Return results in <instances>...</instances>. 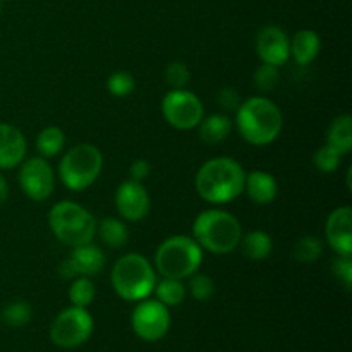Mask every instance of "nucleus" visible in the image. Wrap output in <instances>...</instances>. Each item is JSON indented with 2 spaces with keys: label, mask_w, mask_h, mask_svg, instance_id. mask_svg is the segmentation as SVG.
Segmentation results:
<instances>
[{
  "label": "nucleus",
  "mask_w": 352,
  "mask_h": 352,
  "mask_svg": "<svg viewBox=\"0 0 352 352\" xmlns=\"http://www.w3.org/2000/svg\"><path fill=\"white\" fill-rule=\"evenodd\" d=\"M246 170L230 157H215L199 167L195 179L196 192L212 205H226L244 192Z\"/></svg>",
  "instance_id": "nucleus-1"
},
{
  "label": "nucleus",
  "mask_w": 352,
  "mask_h": 352,
  "mask_svg": "<svg viewBox=\"0 0 352 352\" xmlns=\"http://www.w3.org/2000/svg\"><path fill=\"white\" fill-rule=\"evenodd\" d=\"M236 129L253 146L272 144L282 133L284 116L277 103L267 96H251L236 110Z\"/></svg>",
  "instance_id": "nucleus-2"
},
{
  "label": "nucleus",
  "mask_w": 352,
  "mask_h": 352,
  "mask_svg": "<svg viewBox=\"0 0 352 352\" xmlns=\"http://www.w3.org/2000/svg\"><path fill=\"white\" fill-rule=\"evenodd\" d=\"M241 237L243 227L239 220L226 210H205L192 222V239L208 253H232L239 246Z\"/></svg>",
  "instance_id": "nucleus-3"
},
{
  "label": "nucleus",
  "mask_w": 352,
  "mask_h": 352,
  "mask_svg": "<svg viewBox=\"0 0 352 352\" xmlns=\"http://www.w3.org/2000/svg\"><path fill=\"white\" fill-rule=\"evenodd\" d=\"M110 282L119 298L129 302H140L153 294L157 270L140 253H127L113 263Z\"/></svg>",
  "instance_id": "nucleus-4"
},
{
  "label": "nucleus",
  "mask_w": 352,
  "mask_h": 352,
  "mask_svg": "<svg viewBox=\"0 0 352 352\" xmlns=\"http://www.w3.org/2000/svg\"><path fill=\"white\" fill-rule=\"evenodd\" d=\"M203 263V250L192 237L170 236L155 251V270L162 277L184 278L191 277Z\"/></svg>",
  "instance_id": "nucleus-5"
},
{
  "label": "nucleus",
  "mask_w": 352,
  "mask_h": 352,
  "mask_svg": "<svg viewBox=\"0 0 352 352\" xmlns=\"http://www.w3.org/2000/svg\"><path fill=\"white\" fill-rule=\"evenodd\" d=\"M48 226L62 244L71 248L91 243L96 236L95 217L74 201L55 203L48 213Z\"/></svg>",
  "instance_id": "nucleus-6"
},
{
  "label": "nucleus",
  "mask_w": 352,
  "mask_h": 352,
  "mask_svg": "<svg viewBox=\"0 0 352 352\" xmlns=\"http://www.w3.org/2000/svg\"><path fill=\"white\" fill-rule=\"evenodd\" d=\"M103 168V155L95 144L81 143L67 150L58 164V175L71 191H85L95 184Z\"/></svg>",
  "instance_id": "nucleus-7"
},
{
  "label": "nucleus",
  "mask_w": 352,
  "mask_h": 352,
  "mask_svg": "<svg viewBox=\"0 0 352 352\" xmlns=\"http://www.w3.org/2000/svg\"><path fill=\"white\" fill-rule=\"evenodd\" d=\"M95 320L88 308L71 306L55 316L50 327V340L60 349H74L91 337Z\"/></svg>",
  "instance_id": "nucleus-8"
},
{
  "label": "nucleus",
  "mask_w": 352,
  "mask_h": 352,
  "mask_svg": "<svg viewBox=\"0 0 352 352\" xmlns=\"http://www.w3.org/2000/svg\"><path fill=\"white\" fill-rule=\"evenodd\" d=\"M162 113L172 127L189 131L198 127L205 117V109L198 96L189 89H170L162 100Z\"/></svg>",
  "instance_id": "nucleus-9"
},
{
  "label": "nucleus",
  "mask_w": 352,
  "mask_h": 352,
  "mask_svg": "<svg viewBox=\"0 0 352 352\" xmlns=\"http://www.w3.org/2000/svg\"><path fill=\"white\" fill-rule=\"evenodd\" d=\"M170 311L158 299H143L131 315L134 333L144 342H158L170 330Z\"/></svg>",
  "instance_id": "nucleus-10"
},
{
  "label": "nucleus",
  "mask_w": 352,
  "mask_h": 352,
  "mask_svg": "<svg viewBox=\"0 0 352 352\" xmlns=\"http://www.w3.org/2000/svg\"><path fill=\"white\" fill-rule=\"evenodd\" d=\"M21 189L33 201H45L52 196L55 188L54 168L43 157H33L21 162L17 174Z\"/></svg>",
  "instance_id": "nucleus-11"
},
{
  "label": "nucleus",
  "mask_w": 352,
  "mask_h": 352,
  "mask_svg": "<svg viewBox=\"0 0 352 352\" xmlns=\"http://www.w3.org/2000/svg\"><path fill=\"white\" fill-rule=\"evenodd\" d=\"M105 267V256L98 246L91 243L72 248L71 256L58 265V277L74 280L78 277H95Z\"/></svg>",
  "instance_id": "nucleus-12"
},
{
  "label": "nucleus",
  "mask_w": 352,
  "mask_h": 352,
  "mask_svg": "<svg viewBox=\"0 0 352 352\" xmlns=\"http://www.w3.org/2000/svg\"><path fill=\"white\" fill-rule=\"evenodd\" d=\"M113 201L119 215L127 222H141L150 213V195L144 189L143 182L131 181V179L124 181L117 188Z\"/></svg>",
  "instance_id": "nucleus-13"
},
{
  "label": "nucleus",
  "mask_w": 352,
  "mask_h": 352,
  "mask_svg": "<svg viewBox=\"0 0 352 352\" xmlns=\"http://www.w3.org/2000/svg\"><path fill=\"white\" fill-rule=\"evenodd\" d=\"M256 52L263 64L280 67L291 58V40L282 28L268 24L258 31Z\"/></svg>",
  "instance_id": "nucleus-14"
},
{
  "label": "nucleus",
  "mask_w": 352,
  "mask_h": 352,
  "mask_svg": "<svg viewBox=\"0 0 352 352\" xmlns=\"http://www.w3.org/2000/svg\"><path fill=\"white\" fill-rule=\"evenodd\" d=\"M327 243L337 254H352V208L339 206L329 215L325 223Z\"/></svg>",
  "instance_id": "nucleus-15"
},
{
  "label": "nucleus",
  "mask_w": 352,
  "mask_h": 352,
  "mask_svg": "<svg viewBox=\"0 0 352 352\" xmlns=\"http://www.w3.org/2000/svg\"><path fill=\"white\" fill-rule=\"evenodd\" d=\"M28 143L23 131L12 124L0 122V170H10L26 158Z\"/></svg>",
  "instance_id": "nucleus-16"
},
{
  "label": "nucleus",
  "mask_w": 352,
  "mask_h": 352,
  "mask_svg": "<svg viewBox=\"0 0 352 352\" xmlns=\"http://www.w3.org/2000/svg\"><path fill=\"white\" fill-rule=\"evenodd\" d=\"M244 191H246L248 198L254 205H270V203H274L277 199L278 182L270 172L253 170L250 174H246V179H244Z\"/></svg>",
  "instance_id": "nucleus-17"
},
{
  "label": "nucleus",
  "mask_w": 352,
  "mask_h": 352,
  "mask_svg": "<svg viewBox=\"0 0 352 352\" xmlns=\"http://www.w3.org/2000/svg\"><path fill=\"white\" fill-rule=\"evenodd\" d=\"M322 50L320 36L311 30H301L291 40V57L298 65H308L318 57Z\"/></svg>",
  "instance_id": "nucleus-18"
},
{
  "label": "nucleus",
  "mask_w": 352,
  "mask_h": 352,
  "mask_svg": "<svg viewBox=\"0 0 352 352\" xmlns=\"http://www.w3.org/2000/svg\"><path fill=\"white\" fill-rule=\"evenodd\" d=\"M234 122L226 113H212L208 117H203L198 124L199 140L206 144H219L229 138L232 133Z\"/></svg>",
  "instance_id": "nucleus-19"
},
{
  "label": "nucleus",
  "mask_w": 352,
  "mask_h": 352,
  "mask_svg": "<svg viewBox=\"0 0 352 352\" xmlns=\"http://www.w3.org/2000/svg\"><path fill=\"white\" fill-rule=\"evenodd\" d=\"M327 144L340 155H349L352 151V117L349 113L336 117L327 129Z\"/></svg>",
  "instance_id": "nucleus-20"
},
{
  "label": "nucleus",
  "mask_w": 352,
  "mask_h": 352,
  "mask_svg": "<svg viewBox=\"0 0 352 352\" xmlns=\"http://www.w3.org/2000/svg\"><path fill=\"white\" fill-rule=\"evenodd\" d=\"M241 246H243V253L251 261H263L274 251V241H272L270 234L265 230H251V232L244 234L241 237Z\"/></svg>",
  "instance_id": "nucleus-21"
},
{
  "label": "nucleus",
  "mask_w": 352,
  "mask_h": 352,
  "mask_svg": "<svg viewBox=\"0 0 352 352\" xmlns=\"http://www.w3.org/2000/svg\"><path fill=\"white\" fill-rule=\"evenodd\" d=\"M96 234L102 239L105 246L112 248V250H120L129 243V230L127 226L119 219H103L102 222H96Z\"/></svg>",
  "instance_id": "nucleus-22"
},
{
  "label": "nucleus",
  "mask_w": 352,
  "mask_h": 352,
  "mask_svg": "<svg viewBox=\"0 0 352 352\" xmlns=\"http://www.w3.org/2000/svg\"><path fill=\"white\" fill-rule=\"evenodd\" d=\"M65 144V134L60 127L57 126H48L40 131L36 138V150L40 157L52 158L57 157Z\"/></svg>",
  "instance_id": "nucleus-23"
},
{
  "label": "nucleus",
  "mask_w": 352,
  "mask_h": 352,
  "mask_svg": "<svg viewBox=\"0 0 352 352\" xmlns=\"http://www.w3.org/2000/svg\"><path fill=\"white\" fill-rule=\"evenodd\" d=\"M153 292L157 294V299L162 305L170 308V306L182 305L186 299V292L188 291H186V285L182 284V280L164 277L160 282L157 280Z\"/></svg>",
  "instance_id": "nucleus-24"
},
{
  "label": "nucleus",
  "mask_w": 352,
  "mask_h": 352,
  "mask_svg": "<svg viewBox=\"0 0 352 352\" xmlns=\"http://www.w3.org/2000/svg\"><path fill=\"white\" fill-rule=\"evenodd\" d=\"M323 243L316 236H305L296 241L292 248V258L301 263H315L322 258Z\"/></svg>",
  "instance_id": "nucleus-25"
},
{
  "label": "nucleus",
  "mask_w": 352,
  "mask_h": 352,
  "mask_svg": "<svg viewBox=\"0 0 352 352\" xmlns=\"http://www.w3.org/2000/svg\"><path fill=\"white\" fill-rule=\"evenodd\" d=\"M95 296H96L95 284H93L89 277L74 278L71 287H69V301H71V306L88 308V306L95 301Z\"/></svg>",
  "instance_id": "nucleus-26"
},
{
  "label": "nucleus",
  "mask_w": 352,
  "mask_h": 352,
  "mask_svg": "<svg viewBox=\"0 0 352 352\" xmlns=\"http://www.w3.org/2000/svg\"><path fill=\"white\" fill-rule=\"evenodd\" d=\"M31 318H33V308H31L30 302L23 301V299L9 302L2 311L3 322L9 327H14V329L28 325L31 322Z\"/></svg>",
  "instance_id": "nucleus-27"
},
{
  "label": "nucleus",
  "mask_w": 352,
  "mask_h": 352,
  "mask_svg": "<svg viewBox=\"0 0 352 352\" xmlns=\"http://www.w3.org/2000/svg\"><path fill=\"white\" fill-rule=\"evenodd\" d=\"M107 88H109L110 95L119 96H129L131 93L136 88V81H134V76L127 71H116L109 76L107 79Z\"/></svg>",
  "instance_id": "nucleus-28"
},
{
  "label": "nucleus",
  "mask_w": 352,
  "mask_h": 352,
  "mask_svg": "<svg viewBox=\"0 0 352 352\" xmlns=\"http://www.w3.org/2000/svg\"><path fill=\"white\" fill-rule=\"evenodd\" d=\"M253 81L254 86L260 89L261 93H270L277 88V85L280 82V71L278 67L270 64H263L261 62L260 67L254 71L253 74Z\"/></svg>",
  "instance_id": "nucleus-29"
},
{
  "label": "nucleus",
  "mask_w": 352,
  "mask_h": 352,
  "mask_svg": "<svg viewBox=\"0 0 352 352\" xmlns=\"http://www.w3.org/2000/svg\"><path fill=\"white\" fill-rule=\"evenodd\" d=\"M340 160H342V155L337 150H333L329 144H323L313 155V164L318 168L322 174H330V172H336L339 168Z\"/></svg>",
  "instance_id": "nucleus-30"
},
{
  "label": "nucleus",
  "mask_w": 352,
  "mask_h": 352,
  "mask_svg": "<svg viewBox=\"0 0 352 352\" xmlns=\"http://www.w3.org/2000/svg\"><path fill=\"white\" fill-rule=\"evenodd\" d=\"M189 292L196 301H208L215 294V282L212 280L210 275L195 272L189 277Z\"/></svg>",
  "instance_id": "nucleus-31"
},
{
  "label": "nucleus",
  "mask_w": 352,
  "mask_h": 352,
  "mask_svg": "<svg viewBox=\"0 0 352 352\" xmlns=\"http://www.w3.org/2000/svg\"><path fill=\"white\" fill-rule=\"evenodd\" d=\"M189 79H191V72H189L188 65L184 62H170L165 67V81L172 89H182L188 86Z\"/></svg>",
  "instance_id": "nucleus-32"
},
{
  "label": "nucleus",
  "mask_w": 352,
  "mask_h": 352,
  "mask_svg": "<svg viewBox=\"0 0 352 352\" xmlns=\"http://www.w3.org/2000/svg\"><path fill=\"white\" fill-rule=\"evenodd\" d=\"M332 274L337 280H340L344 284V287L349 291L352 284V260L351 256H342V254H337L336 260L332 261Z\"/></svg>",
  "instance_id": "nucleus-33"
},
{
  "label": "nucleus",
  "mask_w": 352,
  "mask_h": 352,
  "mask_svg": "<svg viewBox=\"0 0 352 352\" xmlns=\"http://www.w3.org/2000/svg\"><path fill=\"white\" fill-rule=\"evenodd\" d=\"M217 102H219V105L222 107L226 112H236V110L239 109L241 103H243V98H241L239 91H237L236 88L226 86V88L220 89L219 95H217Z\"/></svg>",
  "instance_id": "nucleus-34"
},
{
  "label": "nucleus",
  "mask_w": 352,
  "mask_h": 352,
  "mask_svg": "<svg viewBox=\"0 0 352 352\" xmlns=\"http://www.w3.org/2000/svg\"><path fill=\"white\" fill-rule=\"evenodd\" d=\"M151 174V164L144 158H138L131 164L129 167V175H131V181H136V182H143L150 177Z\"/></svg>",
  "instance_id": "nucleus-35"
},
{
  "label": "nucleus",
  "mask_w": 352,
  "mask_h": 352,
  "mask_svg": "<svg viewBox=\"0 0 352 352\" xmlns=\"http://www.w3.org/2000/svg\"><path fill=\"white\" fill-rule=\"evenodd\" d=\"M7 196H9V186H7L6 177L0 174V205H2V203H6Z\"/></svg>",
  "instance_id": "nucleus-36"
},
{
  "label": "nucleus",
  "mask_w": 352,
  "mask_h": 352,
  "mask_svg": "<svg viewBox=\"0 0 352 352\" xmlns=\"http://www.w3.org/2000/svg\"><path fill=\"white\" fill-rule=\"evenodd\" d=\"M2 2L3 0H0V12H2Z\"/></svg>",
  "instance_id": "nucleus-37"
}]
</instances>
